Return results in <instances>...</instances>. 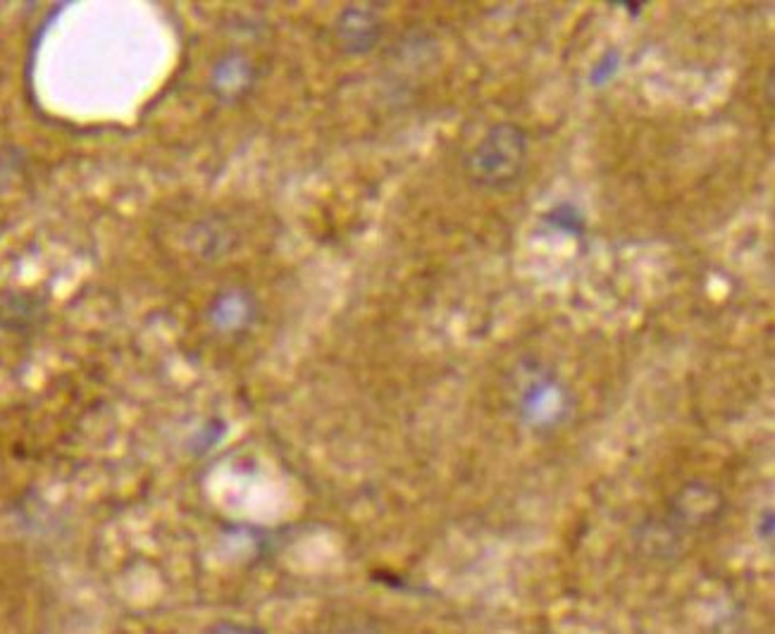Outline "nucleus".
<instances>
[{"label":"nucleus","mask_w":775,"mask_h":634,"mask_svg":"<svg viewBox=\"0 0 775 634\" xmlns=\"http://www.w3.org/2000/svg\"><path fill=\"white\" fill-rule=\"evenodd\" d=\"M530 136L520 124L497 122L477 141L468 155V175L477 187L506 191L516 187L525 173Z\"/></svg>","instance_id":"nucleus-1"},{"label":"nucleus","mask_w":775,"mask_h":634,"mask_svg":"<svg viewBox=\"0 0 775 634\" xmlns=\"http://www.w3.org/2000/svg\"><path fill=\"white\" fill-rule=\"evenodd\" d=\"M336 38L346 53H368L383 34L375 12L363 8H346L336 20Z\"/></svg>","instance_id":"nucleus-2"},{"label":"nucleus","mask_w":775,"mask_h":634,"mask_svg":"<svg viewBox=\"0 0 775 634\" xmlns=\"http://www.w3.org/2000/svg\"><path fill=\"white\" fill-rule=\"evenodd\" d=\"M201 634H267L263 627L251 623H239V620H222V623L210 625Z\"/></svg>","instance_id":"nucleus-3"}]
</instances>
